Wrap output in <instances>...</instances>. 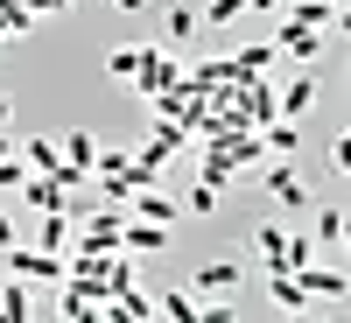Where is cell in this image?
Here are the masks:
<instances>
[{"mask_svg": "<svg viewBox=\"0 0 351 323\" xmlns=\"http://www.w3.org/2000/svg\"><path fill=\"white\" fill-rule=\"evenodd\" d=\"M309 106H316V71H295V77L274 92V112H281V120H302Z\"/></svg>", "mask_w": 351, "mask_h": 323, "instance_id": "ba28073f", "label": "cell"}, {"mask_svg": "<svg viewBox=\"0 0 351 323\" xmlns=\"http://www.w3.org/2000/svg\"><path fill=\"white\" fill-rule=\"evenodd\" d=\"M21 162L36 169V176H49V183H56V176H64V141H56V134H36V141H21Z\"/></svg>", "mask_w": 351, "mask_h": 323, "instance_id": "9c48e42d", "label": "cell"}, {"mask_svg": "<svg viewBox=\"0 0 351 323\" xmlns=\"http://www.w3.org/2000/svg\"><path fill=\"white\" fill-rule=\"evenodd\" d=\"M330 8H351V0H330Z\"/></svg>", "mask_w": 351, "mask_h": 323, "instance_id": "f35d334b", "label": "cell"}, {"mask_svg": "<svg viewBox=\"0 0 351 323\" xmlns=\"http://www.w3.org/2000/svg\"><path fill=\"white\" fill-rule=\"evenodd\" d=\"M183 288H190V296H232V288H239V260H204Z\"/></svg>", "mask_w": 351, "mask_h": 323, "instance_id": "8992f818", "label": "cell"}, {"mask_svg": "<svg viewBox=\"0 0 351 323\" xmlns=\"http://www.w3.org/2000/svg\"><path fill=\"white\" fill-rule=\"evenodd\" d=\"M28 246H43V253H71V246H77V218H71V211H43Z\"/></svg>", "mask_w": 351, "mask_h": 323, "instance_id": "5b68a950", "label": "cell"}, {"mask_svg": "<svg viewBox=\"0 0 351 323\" xmlns=\"http://www.w3.org/2000/svg\"><path fill=\"white\" fill-rule=\"evenodd\" d=\"M330 28H337V36L351 43V8H337V14H330Z\"/></svg>", "mask_w": 351, "mask_h": 323, "instance_id": "4dcf8cb0", "label": "cell"}, {"mask_svg": "<svg viewBox=\"0 0 351 323\" xmlns=\"http://www.w3.org/2000/svg\"><path fill=\"white\" fill-rule=\"evenodd\" d=\"M8 246H21V225H14L8 204H0V253H8Z\"/></svg>", "mask_w": 351, "mask_h": 323, "instance_id": "f546056e", "label": "cell"}, {"mask_svg": "<svg viewBox=\"0 0 351 323\" xmlns=\"http://www.w3.org/2000/svg\"><path fill=\"white\" fill-rule=\"evenodd\" d=\"M253 246L267 260V274H281V253H288V225H253Z\"/></svg>", "mask_w": 351, "mask_h": 323, "instance_id": "ac0fdd59", "label": "cell"}, {"mask_svg": "<svg viewBox=\"0 0 351 323\" xmlns=\"http://www.w3.org/2000/svg\"><path fill=\"white\" fill-rule=\"evenodd\" d=\"M302 288H309V302H337V296H351V274H337V267H302Z\"/></svg>", "mask_w": 351, "mask_h": 323, "instance_id": "9a60e30c", "label": "cell"}, {"mask_svg": "<svg viewBox=\"0 0 351 323\" xmlns=\"http://www.w3.org/2000/svg\"><path fill=\"white\" fill-rule=\"evenodd\" d=\"M260 183H267L274 204H288V211H309V183H302L288 162H267V169H260Z\"/></svg>", "mask_w": 351, "mask_h": 323, "instance_id": "277c9868", "label": "cell"}, {"mask_svg": "<svg viewBox=\"0 0 351 323\" xmlns=\"http://www.w3.org/2000/svg\"><path fill=\"white\" fill-rule=\"evenodd\" d=\"M120 225H127V218L112 211V204H106V211H84V218H77V246H84V253H120Z\"/></svg>", "mask_w": 351, "mask_h": 323, "instance_id": "3957f363", "label": "cell"}, {"mask_svg": "<svg viewBox=\"0 0 351 323\" xmlns=\"http://www.w3.org/2000/svg\"><path fill=\"white\" fill-rule=\"evenodd\" d=\"M134 71H141V43L106 49V77H112V84H134Z\"/></svg>", "mask_w": 351, "mask_h": 323, "instance_id": "ffe728a7", "label": "cell"}, {"mask_svg": "<svg viewBox=\"0 0 351 323\" xmlns=\"http://www.w3.org/2000/svg\"><path fill=\"white\" fill-rule=\"evenodd\" d=\"M8 120H14V106H8V99H0V127H8Z\"/></svg>", "mask_w": 351, "mask_h": 323, "instance_id": "e575fe53", "label": "cell"}, {"mask_svg": "<svg viewBox=\"0 0 351 323\" xmlns=\"http://www.w3.org/2000/svg\"><path fill=\"white\" fill-rule=\"evenodd\" d=\"M288 323H309V309H288Z\"/></svg>", "mask_w": 351, "mask_h": 323, "instance_id": "d590c367", "label": "cell"}, {"mask_svg": "<svg viewBox=\"0 0 351 323\" xmlns=\"http://www.w3.org/2000/svg\"><path fill=\"white\" fill-rule=\"evenodd\" d=\"M337 246H344V253H351V218H344V239H337Z\"/></svg>", "mask_w": 351, "mask_h": 323, "instance_id": "8d00e7d4", "label": "cell"}, {"mask_svg": "<svg viewBox=\"0 0 351 323\" xmlns=\"http://www.w3.org/2000/svg\"><path fill=\"white\" fill-rule=\"evenodd\" d=\"M8 155H21V141H14L8 127H0V162H8Z\"/></svg>", "mask_w": 351, "mask_h": 323, "instance_id": "1f68e13d", "label": "cell"}, {"mask_svg": "<svg viewBox=\"0 0 351 323\" xmlns=\"http://www.w3.org/2000/svg\"><path fill=\"white\" fill-rule=\"evenodd\" d=\"M288 8V0H253V14H281Z\"/></svg>", "mask_w": 351, "mask_h": 323, "instance_id": "d6a6232c", "label": "cell"}, {"mask_svg": "<svg viewBox=\"0 0 351 323\" xmlns=\"http://www.w3.org/2000/svg\"><path fill=\"white\" fill-rule=\"evenodd\" d=\"M155 316H162V323H204V302L190 296V288H162V296H155Z\"/></svg>", "mask_w": 351, "mask_h": 323, "instance_id": "5bb4252c", "label": "cell"}, {"mask_svg": "<svg viewBox=\"0 0 351 323\" xmlns=\"http://www.w3.org/2000/svg\"><path fill=\"white\" fill-rule=\"evenodd\" d=\"M64 323H106V302L77 296V288H64Z\"/></svg>", "mask_w": 351, "mask_h": 323, "instance_id": "7402d4cb", "label": "cell"}, {"mask_svg": "<svg viewBox=\"0 0 351 323\" xmlns=\"http://www.w3.org/2000/svg\"><path fill=\"white\" fill-rule=\"evenodd\" d=\"M176 84H183V64H176L169 49H148V43H141V71H134V92H141V99H162V92H176Z\"/></svg>", "mask_w": 351, "mask_h": 323, "instance_id": "6da1fadb", "label": "cell"}, {"mask_svg": "<svg viewBox=\"0 0 351 323\" xmlns=\"http://www.w3.org/2000/svg\"><path fill=\"white\" fill-rule=\"evenodd\" d=\"M21 204H28V211H71V190H56L49 183V176H36V169H28V183H21Z\"/></svg>", "mask_w": 351, "mask_h": 323, "instance_id": "30bf717a", "label": "cell"}, {"mask_svg": "<svg viewBox=\"0 0 351 323\" xmlns=\"http://www.w3.org/2000/svg\"><path fill=\"white\" fill-rule=\"evenodd\" d=\"M21 183H28V162L8 155V162H0V190H21Z\"/></svg>", "mask_w": 351, "mask_h": 323, "instance_id": "83f0119b", "label": "cell"}, {"mask_svg": "<svg viewBox=\"0 0 351 323\" xmlns=\"http://www.w3.org/2000/svg\"><path fill=\"white\" fill-rule=\"evenodd\" d=\"M127 211H134V218H148V225H176V218H183V204L162 197V190H134V197H127Z\"/></svg>", "mask_w": 351, "mask_h": 323, "instance_id": "7c38bea8", "label": "cell"}, {"mask_svg": "<svg viewBox=\"0 0 351 323\" xmlns=\"http://www.w3.org/2000/svg\"><path fill=\"white\" fill-rule=\"evenodd\" d=\"M309 239H316V246H337V239H344V211H330V204H324L316 225H309Z\"/></svg>", "mask_w": 351, "mask_h": 323, "instance_id": "d4e9b609", "label": "cell"}, {"mask_svg": "<svg viewBox=\"0 0 351 323\" xmlns=\"http://www.w3.org/2000/svg\"><path fill=\"white\" fill-rule=\"evenodd\" d=\"M112 8H120V14H141V8H148V0H112Z\"/></svg>", "mask_w": 351, "mask_h": 323, "instance_id": "836d02e7", "label": "cell"}, {"mask_svg": "<svg viewBox=\"0 0 351 323\" xmlns=\"http://www.w3.org/2000/svg\"><path fill=\"white\" fill-rule=\"evenodd\" d=\"M162 246H169V225H148V218L120 225V253H162Z\"/></svg>", "mask_w": 351, "mask_h": 323, "instance_id": "4fadbf2b", "label": "cell"}, {"mask_svg": "<svg viewBox=\"0 0 351 323\" xmlns=\"http://www.w3.org/2000/svg\"><path fill=\"white\" fill-rule=\"evenodd\" d=\"M344 84H351V56H344Z\"/></svg>", "mask_w": 351, "mask_h": 323, "instance_id": "74e56055", "label": "cell"}, {"mask_svg": "<svg viewBox=\"0 0 351 323\" xmlns=\"http://www.w3.org/2000/svg\"><path fill=\"white\" fill-rule=\"evenodd\" d=\"M162 28H169V43H176V49H183V43H190V36H197V28H204V14H197V8H190V0H176V8H169V14H162Z\"/></svg>", "mask_w": 351, "mask_h": 323, "instance_id": "e0dca14e", "label": "cell"}, {"mask_svg": "<svg viewBox=\"0 0 351 323\" xmlns=\"http://www.w3.org/2000/svg\"><path fill=\"white\" fill-rule=\"evenodd\" d=\"M246 8H253V0H204L197 14H204V28H225V21H239Z\"/></svg>", "mask_w": 351, "mask_h": 323, "instance_id": "cb8c5ba5", "label": "cell"}, {"mask_svg": "<svg viewBox=\"0 0 351 323\" xmlns=\"http://www.w3.org/2000/svg\"><path fill=\"white\" fill-rule=\"evenodd\" d=\"M274 49H281V56H295V71H309L316 56H324V36H316V28H295V21H281Z\"/></svg>", "mask_w": 351, "mask_h": 323, "instance_id": "52a82bcc", "label": "cell"}, {"mask_svg": "<svg viewBox=\"0 0 351 323\" xmlns=\"http://www.w3.org/2000/svg\"><path fill=\"white\" fill-rule=\"evenodd\" d=\"M330 0H288V8H281V21H295V28H316V36H324V28H330Z\"/></svg>", "mask_w": 351, "mask_h": 323, "instance_id": "2e32d148", "label": "cell"}, {"mask_svg": "<svg viewBox=\"0 0 351 323\" xmlns=\"http://www.w3.org/2000/svg\"><path fill=\"white\" fill-rule=\"evenodd\" d=\"M183 211H197V218H218V190H211V183H190V190H183Z\"/></svg>", "mask_w": 351, "mask_h": 323, "instance_id": "484cf974", "label": "cell"}, {"mask_svg": "<svg viewBox=\"0 0 351 323\" xmlns=\"http://www.w3.org/2000/svg\"><path fill=\"white\" fill-rule=\"evenodd\" d=\"M8 274L36 288V281H64L71 267H64V253H43V246H8Z\"/></svg>", "mask_w": 351, "mask_h": 323, "instance_id": "7a4b0ae2", "label": "cell"}, {"mask_svg": "<svg viewBox=\"0 0 351 323\" xmlns=\"http://www.w3.org/2000/svg\"><path fill=\"white\" fill-rule=\"evenodd\" d=\"M204 323H239V309H232L225 296H211V302H204Z\"/></svg>", "mask_w": 351, "mask_h": 323, "instance_id": "f1b7e54d", "label": "cell"}, {"mask_svg": "<svg viewBox=\"0 0 351 323\" xmlns=\"http://www.w3.org/2000/svg\"><path fill=\"white\" fill-rule=\"evenodd\" d=\"M127 169H134V155H127V148H99V169H92V176H106V183H120Z\"/></svg>", "mask_w": 351, "mask_h": 323, "instance_id": "4316f807", "label": "cell"}, {"mask_svg": "<svg viewBox=\"0 0 351 323\" xmlns=\"http://www.w3.org/2000/svg\"><path fill=\"white\" fill-rule=\"evenodd\" d=\"M281 267H288V274L316 267V239H309V232H288V253H281Z\"/></svg>", "mask_w": 351, "mask_h": 323, "instance_id": "603a6c76", "label": "cell"}, {"mask_svg": "<svg viewBox=\"0 0 351 323\" xmlns=\"http://www.w3.org/2000/svg\"><path fill=\"white\" fill-rule=\"evenodd\" d=\"M267 296H274L281 309H309V288H302V274H288V267H281V274H267Z\"/></svg>", "mask_w": 351, "mask_h": 323, "instance_id": "d6986e66", "label": "cell"}, {"mask_svg": "<svg viewBox=\"0 0 351 323\" xmlns=\"http://www.w3.org/2000/svg\"><path fill=\"white\" fill-rule=\"evenodd\" d=\"M112 309H120L127 323H155V296H141V288H120V296H112Z\"/></svg>", "mask_w": 351, "mask_h": 323, "instance_id": "44dd1931", "label": "cell"}, {"mask_svg": "<svg viewBox=\"0 0 351 323\" xmlns=\"http://www.w3.org/2000/svg\"><path fill=\"white\" fill-rule=\"evenodd\" d=\"M0 323H36V296L14 274H0Z\"/></svg>", "mask_w": 351, "mask_h": 323, "instance_id": "8fae6325", "label": "cell"}]
</instances>
